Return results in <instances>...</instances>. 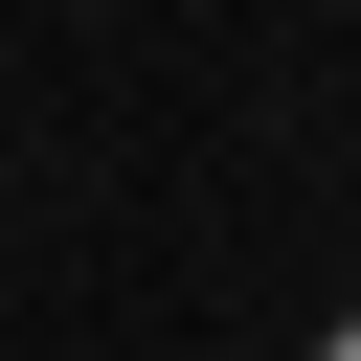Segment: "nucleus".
Masks as SVG:
<instances>
[]
</instances>
